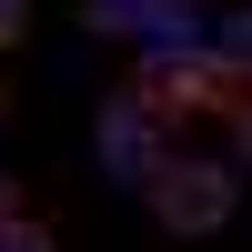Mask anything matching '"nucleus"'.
Masks as SVG:
<instances>
[{"mask_svg": "<svg viewBox=\"0 0 252 252\" xmlns=\"http://www.w3.org/2000/svg\"><path fill=\"white\" fill-rule=\"evenodd\" d=\"M131 91L161 121H232L242 131V61H222L212 40H152L131 71Z\"/></svg>", "mask_w": 252, "mask_h": 252, "instance_id": "obj_1", "label": "nucleus"}, {"mask_svg": "<svg viewBox=\"0 0 252 252\" xmlns=\"http://www.w3.org/2000/svg\"><path fill=\"white\" fill-rule=\"evenodd\" d=\"M10 202H20V182H10V172H0V212H10Z\"/></svg>", "mask_w": 252, "mask_h": 252, "instance_id": "obj_6", "label": "nucleus"}, {"mask_svg": "<svg viewBox=\"0 0 252 252\" xmlns=\"http://www.w3.org/2000/svg\"><path fill=\"white\" fill-rule=\"evenodd\" d=\"M91 152H101V172H111V182H152L161 161H172V121H161L141 91H111V101H101Z\"/></svg>", "mask_w": 252, "mask_h": 252, "instance_id": "obj_2", "label": "nucleus"}, {"mask_svg": "<svg viewBox=\"0 0 252 252\" xmlns=\"http://www.w3.org/2000/svg\"><path fill=\"white\" fill-rule=\"evenodd\" d=\"M40 242H51V222H40V212H20V202H10V212H0V252H40Z\"/></svg>", "mask_w": 252, "mask_h": 252, "instance_id": "obj_4", "label": "nucleus"}, {"mask_svg": "<svg viewBox=\"0 0 252 252\" xmlns=\"http://www.w3.org/2000/svg\"><path fill=\"white\" fill-rule=\"evenodd\" d=\"M141 192H152L161 232H222L232 222V161H161Z\"/></svg>", "mask_w": 252, "mask_h": 252, "instance_id": "obj_3", "label": "nucleus"}, {"mask_svg": "<svg viewBox=\"0 0 252 252\" xmlns=\"http://www.w3.org/2000/svg\"><path fill=\"white\" fill-rule=\"evenodd\" d=\"M31 40V0H0V51H20Z\"/></svg>", "mask_w": 252, "mask_h": 252, "instance_id": "obj_5", "label": "nucleus"}, {"mask_svg": "<svg viewBox=\"0 0 252 252\" xmlns=\"http://www.w3.org/2000/svg\"><path fill=\"white\" fill-rule=\"evenodd\" d=\"M0 121H10V91H0Z\"/></svg>", "mask_w": 252, "mask_h": 252, "instance_id": "obj_7", "label": "nucleus"}]
</instances>
